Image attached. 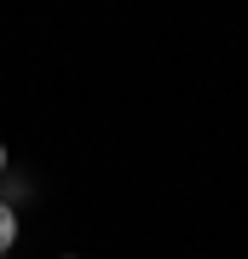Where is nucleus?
Returning <instances> with one entry per match:
<instances>
[{
  "instance_id": "obj_1",
  "label": "nucleus",
  "mask_w": 248,
  "mask_h": 259,
  "mask_svg": "<svg viewBox=\"0 0 248 259\" xmlns=\"http://www.w3.org/2000/svg\"><path fill=\"white\" fill-rule=\"evenodd\" d=\"M12 242H18V213H12L6 202H0V259L12 253Z\"/></svg>"
},
{
  "instance_id": "obj_2",
  "label": "nucleus",
  "mask_w": 248,
  "mask_h": 259,
  "mask_svg": "<svg viewBox=\"0 0 248 259\" xmlns=\"http://www.w3.org/2000/svg\"><path fill=\"white\" fill-rule=\"evenodd\" d=\"M0 173H6V144H0Z\"/></svg>"
}]
</instances>
